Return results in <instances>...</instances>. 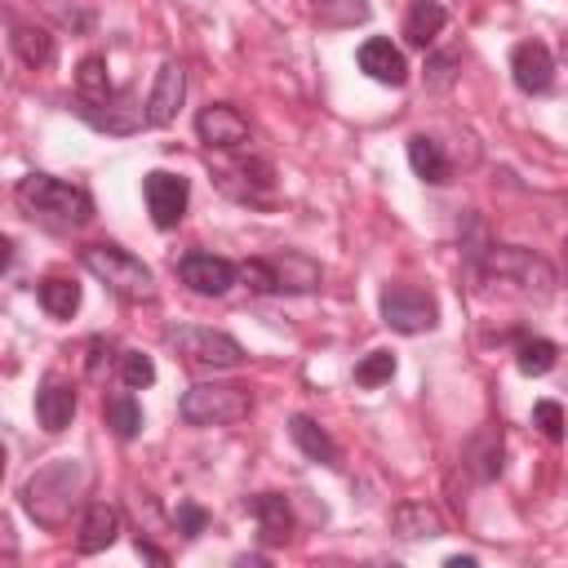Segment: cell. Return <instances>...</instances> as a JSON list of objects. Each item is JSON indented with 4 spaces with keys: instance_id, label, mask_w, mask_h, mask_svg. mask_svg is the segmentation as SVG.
Listing matches in <instances>:
<instances>
[{
    "instance_id": "obj_26",
    "label": "cell",
    "mask_w": 568,
    "mask_h": 568,
    "mask_svg": "<svg viewBox=\"0 0 568 568\" xmlns=\"http://www.w3.org/2000/svg\"><path fill=\"white\" fill-rule=\"evenodd\" d=\"M102 417H106V426L115 430V439H138V430H142V404L133 399V390L106 395Z\"/></svg>"
},
{
    "instance_id": "obj_10",
    "label": "cell",
    "mask_w": 568,
    "mask_h": 568,
    "mask_svg": "<svg viewBox=\"0 0 568 568\" xmlns=\"http://www.w3.org/2000/svg\"><path fill=\"white\" fill-rule=\"evenodd\" d=\"M142 195H146V213L160 231H173L186 213V200H191V182L182 173H169V169H151L142 178Z\"/></svg>"
},
{
    "instance_id": "obj_3",
    "label": "cell",
    "mask_w": 568,
    "mask_h": 568,
    "mask_svg": "<svg viewBox=\"0 0 568 568\" xmlns=\"http://www.w3.org/2000/svg\"><path fill=\"white\" fill-rule=\"evenodd\" d=\"M13 200H18V209H22L27 217H40L44 226L75 231V226L93 222V200H89V191L62 182V178H49V173H27V178H18Z\"/></svg>"
},
{
    "instance_id": "obj_13",
    "label": "cell",
    "mask_w": 568,
    "mask_h": 568,
    "mask_svg": "<svg viewBox=\"0 0 568 568\" xmlns=\"http://www.w3.org/2000/svg\"><path fill=\"white\" fill-rule=\"evenodd\" d=\"M510 75L524 93H546L550 80H555V58L541 40H519L510 49Z\"/></svg>"
},
{
    "instance_id": "obj_28",
    "label": "cell",
    "mask_w": 568,
    "mask_h": 568,
    "mask_svg": "<svg viewBox=\"0 0 568 568\" xmlns=\"http://www.w3.org/2000/svg\"><path fill=\"white\" fill-rule=\"evenodd\" d=\"M555 359H559V346L546 342V337H524L519 351H515V364H519L524 377H541V373H550Z\"/></svg>"
},
{
    "instance_id": "obj_36",
    "label": "cell",
    "mask_w": 568,
    "mask_h": 568,
    "mask_svg": "<svg viewBox=\"0 0 568 568\" xmlns=\"http://www.w3.org/2000/svg\"><path fill=\"white\" fill-rule=\"evenodd\" d=\"M102 364L111 368V342H106V337H93V342H89V377H93V382L102 377Z\"/></svg>"
},
{
    "instance_id": "obj_27",
    "label": "cell",
    "mask_w": 568,
    "mask_h": 568,
    "mask_svg": "<svg viewBox=\"0 0 568 568\" xmlns=\"http://www.w3.org/2000/svg\"><path fill=\"white\" fill-rule=\"evenodd\" d=\"M111 93L115 89H111V75H106V58L102 53H89L80 62V71H75V98L98 102V98H111Z\"/></svg>"
},
{
    "instance_id": "obj_31",
    "label": "cell",
    "mask_w": 568,
    "mask_h": 568,
    "mask_svg": "<svg viewBox=\"0 0 568 568\" xmlns=\"http://www.w3.org/2000/svg\"><path fill=\"white\" fill-rule=\"evenodd\" d=\"M395 377V355L390 351H368L359 364H355V382L359 386H382Z\"/></svg>"
},
{
    "instance_id": "obj_35",
    "label": "cell",
    "mask_w": 568,
    "mask_h": 568,
    "mask_svg": "<svg viewBox=\"0 0 568 568\" xmlns=\"http://www.w3.org/2000/svg\"><path fill=\"white\" fill-rule=\"evenodd\" d=\"M178 532L182 537H200L204 528H209V510L204 506H195V501H178Z\"/></svg>"
},
{
    "instance_id": "obj_39",
    "label": "cell",
    "mask_w": 568,
    "mask_h": 568,
    "mask_svg": "<svg viewBox=\"0 0 568 568\" xmlns=\"http://www.w3.org/2000/svg\"><path fill=\"white\" fill-rule=\"evenodd\" d=\"M564 248H568V244H564Z\"/></svg>"
},
{
    "instance_id": "obj_2",
    "label": "cell",
    "mask_w": 568,
    "mask_h": 568,
    "mask_svg": "<svg viewBox=\"0 0 568 568\" xmlns=\"http://www.w3.org/2000/svg\"><path fill=\"white\" fill-rule=\"evenodd\" d=\"M475 275L519 302H550V293H555V266L541 253L519 248V244H488Z\"/></svg>"
},
{
    "instance_id": "obj_14",
    "label": "cell",
    "mask_w": 568,
    "mask_h": 568,
    "mask_svg": "<svg viewBox=\"0 0 568 568\" xmlns=\"http://www.w3.org/2000/svg\"><path fill=\"white\" fill-rule=\"evenodd\" d=\"M355 62H359V71H364L368 80H377V84L399 89V84L408 80V62H404V53H399L386 36H368V40L359 44Z\"/></svg>"
},
{
    "instance_id": "obj_9",
    "label": "cell",
    "mask_w": 568,
    "mask_h": 568,
    "mask_svg": "<svg viewBox=\"0 0 568 568\" xmlns=\"http://www.w3.org/2000/svg\"><path fill=\"white\" fill-rule=\"evenodd\" d=\"M84 124H93L98 133H115V138H124V133H138V129H146L151 120H146V106L138 102V93L133 89H115L111 98H98V102H89V98H75V106H71Z\"/></svg>"
},
{
    "instance_id": "obj_37",
    "label": "cell",
    "mask_w": 568,
    "mask_h": 568,
    "mask_svg": "<svg viewBox=\"0 0 568 568\" xmlns=\"http://www.w3.org/2000/svg\"><path fill=\"white\" fill-rule=\"evenodd\" d=\"M138 555H142V559H151V564H169V555H164V550H155L146 537H138Z\"/></svg>"
},
{
    "instance_id": "obj_20",
    "label": "cell",
    "mask_w": 568,
    "mask_h": 568,
    "mask_svg": "<svg viewBox=\"0 0 568 568\" xmlns=\"http://www.w3.org/2000/svg\"><path fill=\"white\" fill-rule=\"evenodd\" d=\"M444 22H448V9H444L439 0H413L408 13H404V40H408L413 49H426V44H435V36L444 31Z\"/></svg>"
},
{
    "instance_id": "obj_12",
    "label": "cell",
    "mask_w": 568,
    "mask_h": 568,
    "mask_svg": "<svg viewBox=\"0 0 568 568\" xmlns=\"http://www.w3.org/2000/svg\"><path fill=\"white\" fill-rule=\"evenodd\" d=\"M195 133H200V142L204 146H213V151H235V146H244L248 142V120L231 106V102H209L200 115H195Z\"/></svg>"
},
{
    "instance_id": "obj_6",
    "label": "cell",
    "mask_w": 568,
    "mask_h": 568,
    "mask_svg": "<svg viewBox=\"0 0 568 568\" xmlns=\"http://www.w3.org/2000/svg\"><path fill=\"white\" fill-rule=\"evenodd\" d=\"M164 342L191 368H235V364H244V346L231 333L209 328V324H173V328H164Z\"/></svg>"
},
{
    "instance_id": "obj_23",
    "label": "cell",
    "mask_w": 568,
    "mask_h": 568,
    "mask_svg": "<svg viewBox=\"0 0 568 568\" xmlns=\"http://www.w3.org/2000/svg\"><path fill=\"white\" fill-rule=\"evenodd\" d=\"M390 524H395V532H399L404 541H417V537H439V532H444L439 510H435V506H426V501H404V506H395Z\"/></svg>"
},
{
    "instance_id": "obj_22",
    "label": "cell",
    "mask_w": 568,
    "mask_h": 568,
    "mask_svg": "<svg viewBox=\"0 0 568 568\" xmlns=\"http://www.w3.org/2000/svg\"><path fill=\"white\" fill-rule=\"evenodd\" d=\"M9 44H13V53L31 67V71H40V67H49L53 62V53H58V44H53V31H44V27H31V22H18L13 27V36H9Z\"/></svg>"
},
{
    "instance_id": "obj_17",
    "label": "cell",
    "mask_w": 568,
    "mask_h": 568,
    "mask_svg": "<svg viewBox=\"0 0 568 568\" xmlns=\"http://www.w3.org/2000/svg\"><path fill=\"white\" fill-rule=\"evenodd\" d=\"M248 515L257 519V532H262L266 546H284L293 537V510H288L284 493H257L248 501Z\"/></svg>"
},
{
    "instance_id": "obj_29",
    "label": "cell",
    "mask_w": 568,
    "mask_h": 568,
    "mask_svg": "<svg viewBox=\"0 0 568 568\" xmlns=\"http://www.w3.org/2000/svg\"><path fill=\"white\" fill-rule=\"evenodd\" d=\"M311 9L324 27H355V22H368L373 13L368 0H311Z\"/></svg>"
},
{
    "instance_id": "obj_34",
    "label": "cell",
    "mask_w": 568,
    "mask_h": 568,
    "mask_svg": "<svg viewBox=\"0 0 568 568\" xmlns=\"http://www.w3.org/2000/svg\"><path fill=\"white\" fill-rule=\"evenodd\" d=\"M457 62H462V53H457V49H448V53H435V58H426V80H430L435 89H448V84H453V75H457V71H453Z\"/></svg>"
},
{
    "instance_id": "obj_33",
    "label": "cell",
    "mask_w": 568,
    "mask_h": 568,
    "mask_svg": "<svg viewBox=\"0 0 568 568\" xmlns=\"http://www.w3.org/2000/svg\"><path fill=\"white\" fill-rule=\"evenodd\" d=\"M240 275L248 280L253 293H280V280H275L271 257H248V262H240Z\"/></svg>"
},
{
    "instance_id": "obj_25",
    "label": "cell",
    "mask_w": 568,
    "mask_h": 568,
    "mask_svg": "<svg viewBox=\"0 0 568 568\" xmlns=\"http://www.w3.org/2000/svg\"><path fill=\"white\" fill-rule=\"evenodd\" d=\"M36 297H40V306H44L53 320H71V315L80 311V284L67 280V275L40 280V284H36Z\"/></svg>"
},
{
    "instance_id": "obj_24",
    "label": "cell",
    "mask_w": 568,
    "mask_h": 568,
    "mask_svg": "<svg viewBox=\"0 0 568 568\" xmlns=\"http://www.w3.org/2000/svg\"><path fill=\"white\" fill-rule=\"evenodd\" d=\"M271 266H275L280 293H311V288H320V266L306 253H280V257H271Z\"/></svg>"
},
{
    "instance_id": "obj_7",
    "label": "cell",
    "mask_w": 568,
    "mask_h": 568,
    "mask_svg": "<svg viewBox=\"0 0 568 568\" xmlns=\"http://www.w3.org/2000/svg\"><path fill=\"white\" fill-rule=\"evenodd\" d=\"M213 182L222 186V195L262 209L275 195V164L266 155H231L213 164Z\"/></svg>"
},
{
    "instance_id": "obj_38",
    "label": "cell",
    "mask_w": 568,
    "mask_h": 568,
    "mask_svg": "<svg viewBox=\"0 0 568 568\" xmlns=\"http://www.w3.org/2000/svg\"><path fill=\"white\" fill-rule=\"evenodd\" d=\"M444 564H448V568H475V555H448Z\"/></svg>"
},
{
    "instance_id": "obj_5",
    "label": "cell",
    "mask_w": 568,
    "mask_h": 568,
    "mask_svg": "<svg viewBox=\"0 0 568 568\" xmlns=\"http://www.w3.org/2000/svg\"><path fill=\"white\" fill-rule=\"evenodd\" d=\"M178 413L186 426H235L253 413V395L235 382H195L178 399Z\"/></svg>"
},
{
    "instance_id": "obj_1",
    "label": "cell",
    "mask_w": 568,
    "mask_h": 568,
    "mask_svg": "<svg viewBox=\"0 0 568 568\" xmlns=\"http://www.w3.org/2000/svg\"><path fill=\"white\" fill-rule=\"evenodd\" d=\"M89 488V466L80 457H58L49 466H40L27 484H22V506L36 524L44 528H62L71 519V510L80 506Z\"/></svg>"
},
{
    "instance_id": "obj_11",
    "label": "cell",
    "mask_w": 568,
    "mask_h": 568,
    "mask_svg": "<svg viewBox=\"0 0 568 568\" xmlns=\"http://www.w3.org/2000/svg\"><path fill=\"white\" fill-rule=\"evenodd\" d=\"M235 275H240V266L231 257H217V253H200L195 248V253L178 257V280L200 297H222L235 284Z\"/></svg>"
},
{
    "instance_id": "obj_18",
    "label": "cell",
    "mask_w": 568,
    "mask_h": 568,
    "mask_svg": "<svg viewBox=\"0 0 568 568\" xmlns=\"http://www.w3.org/2000/svg\"><path fill=\"white\" fill-rule=\"evenodd\" d=\"M115 537H120V510L106 506V501H89L84 506V519H80V532H75V550L80 555H98Z\"/></svg>"
},
{
    "instance_id": "obj_32",
    "label": "cell",
    "mask_w": 568,
    "mask_h": 568,
    "mask_svg": "<svg viewBox=\"0 0 568 568\" xmlns=\"http://www.w3.org/2000/svg\"><path fill=\"white\" fill-rule=\"evenodd\" d=\"M532 426H537V430H541L546 439H555V444H559V439L568 435V422H564V408H559L555 399H537V404H532Z\"/></svg>"
},
{
    "instance_id": "obj_19",
    "label": "cell",
    "mask_w": 568,
    "mask_h": 568,
    "mask_svg": "<svg viewBox=\"0 0 568 568\" xmlns=\"http://www.w3.org/2000/svg\"><path fill=\"white\" fill-rule=\"evenodd\" d=\"M288 435H293V444L311 457V462H320V466H328V470H337L342 466V448L333 444V435L320 426V422H311L306 413H297L293 422H288Z\"/></svg>"
},
{
    "instance_id": "obj_16",
    "label": "cell",
    "mask_w": 568,
    "mask_h": 568,
    "mask_svg": "<svg viewBox=\"0 0 568 568\" xmlns=\"http://www.w3.org/2000/svg\"><path fill=\"white\" fill-rule=\"evenodd\" d=\"M75 417V386L58 382V377H44L40 390H36V422L49 430V435H62Z\"/></svg>"
},
{
    "instance_id": "obj_4",
    "label": "cell",
    "mask_w": 568,
    "mask_h": 568,
    "mask_svg": "<svg viewBox=\"0 0 568 568\" xmlns=\"http://www.w3.org/2000/svg\"><path fill=\"white\" fill-rule=\"evenodd\" d=\"M80 262H84L89 275H98V280H102L115 297H124V302H142V297L155 293L151 266H146L142 257H133L129 248H120V244H84V248H80Z\"/></svg>"
},
{
    "instance_id": "obj_8",
    "label": "cell",
    "mask_w": 568,
    "mask_h": 568,
    "mask_svg": "<svg viewBox=\"0 0 568 568\" xmlns=\"http://www.w3.org/2000/svg\"><path fill=\"white\" fill-rule=\"evenodd\" d=\"M377 311H382V324L395 328V333H426L439 324V306L426 288H413V284H386L382 297H377Z\"/></svg>"
},
{
    "instance_id": "obj_30",
    "label": "cell",
    "mask_w": 568,
    "mask_h": 568,
    "mask_svg": "<svg viewBox=\"0 0 568 568\" xmlns=\"http://www.w3.org/2000/svg\"><path fill=\"white\" fill-rule=\"evenodd\" d=\"M120 382L129 386V390H146L151 382H155V364H151V355H142V351H120Z\"/></svg>"
},
{
    "instance_id": "obj_21",
    "label": "cell",
    "mask_w": 568,
    "mask_h": 568,
    "mask_svg": "<svg viewBox=\"0 0 568 568\" xmlns=\"http://www.w3.org/2000/svg\"><path fill=\"white\" fill-rule=\"evenodd\" d=\"M408 164H413V173H417L422 182H430V186H444V182L453 178V164H448L444 146H439L435 138H426V133H413V138H408Z\"/></svg>"
},
{
    "instance_id": "obj_15",
    "label": "cell",
    "mask_w": 568,
    "mask_h": 568,
    "mask_svg": "<svg viewBox=\"0 0 568 568\" xmlns=\"http://www.w3.org/2000/svg\"><path fill=\"white\" fill-rule=\"evenodd\" d=\"M182 93H186V71H182V62H164V67L155 71V84H151V98H146V120H151V129H160V124H169V120L178 115Z\"/></svg>"
}]
</instances>
